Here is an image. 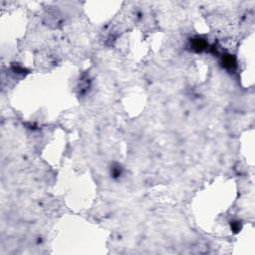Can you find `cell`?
<instances>
[{
  "mask_svg": "<svg viewBox=\"0 0 255 255\" xmlns=\"http://www.w3.org/2000/svg\"><path fill=\"white\" fill-rule=\"evenodd\" d=\"M204 47H205V42L204 40H201L199 38H197L194 40L193 49H195L196 51H201L202 49H204Z\"/></svg>",
  "mask_w": 255,
  "mask_h": 255,
  "instance_id": "cell-1",
  "label": "cell"
},
{
  "mask_svg": "<svg viewBox=\"0 0 255 255\" xmlns=\"http://www.w3.org/2000/svg\"><path fill=\"white\" fill-rule=\"evenodd\" d=\"M222 63L224 64V67H226V68H228V69H231V68L235 65L234 59H233L230 55H228L227 57L224 58L223 61H222Z\"/></svg>",
  "mask_w": 255,
  "mask_h": 255,
  "instance_id": "cell-2",
  "label": "cell"
}]
</instances>
